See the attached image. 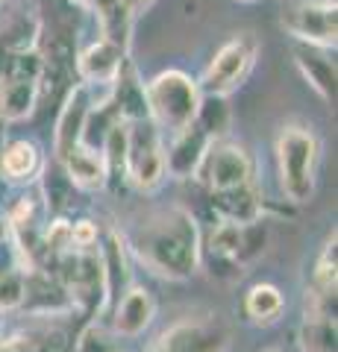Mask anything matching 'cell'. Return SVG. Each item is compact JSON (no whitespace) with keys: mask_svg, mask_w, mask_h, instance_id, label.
Instances as JSON below:
<instances>
[{"mask_svg":"<svg viewBox=\"0 0 338 352\" xmlns=\"http://www.w3.org/2000/svg\"><path fill=\"white\" fill-rule=\"evenodd\" d=\"M41 80H45V59L39 50L12 53L9 71L0 80V124H18L32 118L39 106Z\"/></svg>","mask_w":338,"mask_h":352,"instance_id":"cell-4","label":"cell"},{"mask_svg":"<svg viewBox=\"0 0 338 352\" xmlns=\"http://www.w3.org/2000/svg\"><path fill=\"white\" fill-rule=\"evenodd\" d=\"M92 106H94V88L83 82L68 88L56 115V126H53V159L56 162H62L74 147L83 144V129Z\"/></svg>","mask_w":338,"mask_h":352,"instance_id":"cell-10","label":"cell"},{"mask_svg":"<svg viewBox=\"0 0 338 352\" xmlns=\"http://www.w3.org/2000/svg\"><path fill=\"white\" fill-rule=\"evenodd\" d=\"M0 352H36V346H32L30 335H12L0 340Z\"/></svg>","mask_w":338,"mask_h":352,"instance_id":"cell-28","label":"cell"},{"mask_svg":"<svg viewBox=\"0 0 338 352\" xmlns=\"http://www.w3.org/2000/svg\"><path fill=\"white\" fill-rule=\"evenodd\" d=\"M103 162H106V170H109V179L112 173H124V156H127V120H118V124L109 126L103 144Z\"/></svg>","mask_w":338,"mask_h":352,"instance_id":"cell-25","label":"cell"},{"mask_svg":"<svg viewBox=\"0 0 338 352\" xmlns=\"http://www.w3.org/2000/svg\"><path fill=\"white\" fill-rule=\"evenodd\" d=\"M0 6H3V0H0Z\"/></svg>","mask_w":338,"mask_h":352,"instance_id":"cell-36","label":"cell"},{"mask_svg":"<svg viewBox=\"0 0 338 352\" xmlns=\"http://www.w3.org/2000/svg\"><path fill=\"white\" fill-rule=\"evenodd\" d=\"M74 3H80V6H85V9H94L97 15H103V12H109L112 6L121 3V0H74Z\"/></svg>","mask_w":338,"mask_h":352,"instance_id":"cell-29","label":"cell"},{"mask_svg":"<svg viewBox=\"0 0 338 352\" xmlns=\"http://www.w3.org/2000/svg\"><path fill=\"white\" fill-rule=\"evenodd\" d=\"M294 65H297L303 80L315 88V94H318L324 103L335 100V59H332V50L315 47V44H294Z\"/></svg>","mask_w":338,"mask_h":352,"instance_id":"cell-16","label":"cell"},{"mask_svg":"<svg viewBox=\"0 0 338 352\" xmlns=\"http://www.w3.org/2000/svg\"><path fill=\"white\" fill-rule=\"evenodd\" d=\"M277 170L279 188L286 200L303 206L315 197L318 188V164H321V138L312 126L286 124L277 135Z\"/></svg>","mask_w":338,"mask_h":352,"instance_id":"cell-2","label":"cell"},{"mask_svg":"<svg viewBox=\"0 0 338 352\" xmlns=\"http://www.w3.org/2000/svg\"><path fill=\"white\" fill-rule=\"evenodd\" d=\"M59 168L65 176H68L71 188H80V191H103L106 182H109L103 153L85 147V144L74 147L68 156L59 162Z\"/></svg>","mask_w":338,"mask_h":352,"instance_id":"cell-18","label":"cell"},{"mask_svg":"<svg viewBox=\"0 0 338 352\" xmlns=\"http://www.w3.org/2000/svg\"><path fill=\"white\" fill-rule=\"evenodd\" d=\"M268 352H279V349H268Z\"/></svg>","mask_w":338,"mask_h":352,"instance_id":"cell-35","label":"cell"},{"mask_svg":"<svg viewBox=\"0 0 338 352\" xmlns=\"http://www.w3.org/2000/svg\"><path fill=\"white\" fill-rule=\"evenodd\" d=\"M156 317V300L145 285H129L109 311V332L115 338H138Z\"/></svg>","mask_w":338,"mask_h":352,"instance_id":"cell-13","label":"cell"},{"mask_svg":"<svg viewBox=\"0 0 338 352\" xmlns=\"http://www.w3.org/2000/svg\"><path fill=\"white\" fill-rule=\"evenodd\" d=\"M9 59H12V53H6L3 47H0V80H3L6 71H9Z\"/></svg>","mask_w":338,"mask_h":352,"instance_id":"cell-31","label":"cell"},{"mask_svg":"<svg viewBox=\"0 0 338 352\" xmlns=\"http://www.w3.org/2000/svg\"><path fill=\"white\" fill-rule=\"evenodd\" d=\"M282 311H286V296H282V291L277 285L259 282L244 294V314H247L250 323L271 326V323L279 320Z\"/></svg>","mask_w":338,"mask_h":352,"instance_id":"cell-20","label":"cell"},{"mask_svg":"<svg viewBox=\"0 0 338 352\" xmlns=\"http://www.w3.org/2000/svg\"><path fill=\"white\" fill-rule=\"evenodd\" d=\"M154 3H156V0H121V6H124L133 18H136V15H141V12H147V9L154 6Z\"/></svg>","mask_w":338,"mask_h":352,"instance_id":"cell-30","label":"cell"},{"mask_svg":"<svg viewBox=\"0 0 338 352\" xmlns=\"http://www.w3.org/2000/svg\"><path fill=\"white\" fill-rule=\"evenodd\" d=\"M71 308L77 305H74L68 288L50 270L36 267L24 273V300H21L18 311H27L32 317H59Z\"/></svg>","mask_w":338,"mask_h":352,"instance_id":"cell-11","label":"cell"},{"mask_svg":"<svg viewBox=\"0 0 338 352\" xmlns=\"http://www.w3.org/2000/svg\"><path fill=\"white\" fill-rule=\"evenodd\" d=\"M127 59V53L121 47H115L112 41L106 38H97L92 41L89 47H83L77 53V62H74V68H77V76L83 85L89 88H109L112 80L121 71V65Z\"/></svg>","mask_w":338,"mask_h":352,"instance_id":"cell-14","label":"cell"},{"mask_svg":"<svg viewBox=\"0 0 338 352\" xmlns=\"http://www.w3.org/2000/svg\"><path fill=\"white\" fill-rule=\"evenodd\" d=\"M279 27L297 44L335 50L338 44V12L335 0H291L279 15Z\"/></svg>","mask_w":338,"mask_h":352,"instance_id":"cell-8","label":"cell"},{"mask_svg":"<svg viewBox=\"0 0 338 352\" xmlns=\"http://www.w3.org/2000/svg\"><path fill=\"white\" fill-rule=\"evenodd\" d=\"M71 235H74V247H80V250L101 244V229H97L94 220H77V223H71Z\"/></svg>","mask_w":338,"mask_h":352,"instance_id":"cell-27","label":"cell"},{"mask_svg":"<svg viewBox=\"0 0 338 352\" xmlns=\"http://www.w3.org/2000/svg\"><path fill=\"white\" fill-rule=\"evenodd\" d=\"M41 168H45V159H41V150L36 147V141L9 138L0 144V182L30 188L39 179Z\"/></svg>","mask_w":338,"mask_h":352,"instance_id":"cell-15","label":"cell"},{"mask_svg":"<svg viewBox=\"0 0 338 352\" xmlns=\"http://www.w3.org/2000/svg\"><path fill=\"white\" fill-rule=\"evenodd\" d=\"M127 250L159 279L182 282L200 267V229L191 212L168 206L127 232Z\"/></svg>","mask_w":338,"mask_h":352,"instance_id":"cell-1","label":"cell"},{"mask_svg":"<svg viewBox=\"0 0 338 352\" xmlns=\"http://www.w3.org/2000/svg\"><path fill=\"white\" fill-rule=\"evenodd\" d=\"M238 3H259V0H238Z\"/></svg>","mask_w":338,"mask_h":352,"instance_id":"cell-33","label":"cell"},{"mask_svg":"<svg viewBox=\"0 0 338 352\" xmlns=\"http://www.w3.org/2000/svg\"><path fill=\"white\" fill-rule=\"evenodd\" d=\"M194 179L209 194L242 188V185L256 182V164H253V156H250L238 141L218 138L209 144V150H206Z\"/></svg>","mask_w":338,"mask_h":352,"instance_id":"cell-7","label":"cell"},{"mask_svg":"<svg viewBox=\"0 0 338 352\" xmlns=\"http://www.w3.org/2000/svg\"><path fill=\"white\" fill-rule=\"evenodd\" d=\"M209 197H212V208L218 220H233V223H256V220H262L265 200H262V191L256 182L242 185V188H230V191H218Z\"/></svg>","mask_w":338,"mask_h":352,"instance_id":"cell-19","label":"cell"},{"mask_svg":"<svg viewBox=\"0 0 338 352\" xmlns=\"http://www.w3.org/2000/svg\"><path fill=\"white\" fill-rule=\"evenodd\" d=\"M233 332L218 317H185L168 326L147 352H226Z\"/></svg>","mask_w":338,"mask_h":352,"instance_id":"cell-9","label":"cell"},{"mask_svg":"<svg viewBox=\"0 0 338 352\" xmlns=\"http://www.w3.org/2000/svg\"><path fill=\"white\" fill-rule=\"evenodd\" d=\"M165 138L154 126V120H129L127 124V156H124V176L136 191H156L165 176V156H162Z\"/></svg>","mask_w":338,"mask_h":352,"instance_id":"cell-6","label":"cell"},{"mask_svg":"<svg viewBox=\"0 0 338 352\" xmlns=\"http://www.w3.org/2000/svg\"><path fill=\"white\" fill-rule=\"evenodd\" d=\"M338 332L335 317H315L303 314V323L297 329V346L300 352H338Z\"/></svg>","mask_w":338,"mask_h":352,"instance_id":"cell-21","label":"cell"},{"mask_svg":"<svg viewBox=\"0 0 338 352\" xmlns=\"http://www.w3.org/2000/svg\"><path fill=\"white\" fill-rule=\"evenodd\" d=\"M335 279H338V258H335V232H332L326 238L318 261H315V273H312L309 288L321 291V294H335Z\"/></svg>","mask_w":338,"mask_h":352,"instance_id":"cell-24","label":"cell"},{"mask_svg":"<svg viewBox=\"0 0 338 352\" xmlns=\"http://www.w3.org/2000/svg\"><path fill=\"white\" fill-rule=\"evenodd\" d=\"M9 3H24V0H9Z\"/></svg>","mask_w":338,"mask_h":352,"instance_id":"cell-34","label":"cell"},{"mask_svg":"<svg viewBox=\"0 0 338 352\" xmlns=\"http://www.w3.org/2000/svg\"><path fill=\"white\" fill-rule=\"evenodd\" d=\"M74 352H115V346L106 340V329L101 323H89L74 340Z\"/></svg>","mask_w":338,"mask_h":352,"instance_id":"cell-26","label":"cell"},{"mask_svg":"<svg viewBox=\"0 0 338 352\" xmlns=\"http://www.w3.org/2000/svg\"><path fill=\"white\" fill-rule=\"evenodd\" d=\"M39 32H41V27H39L36 18H27V15L9 18V21H3V27H0V47L6 53L36 50Z\"/></svg>","mask_w":338,"mask_h":352,"instance_id":"cell-23","label":"cell"},{"mask_svg":"<svg viewBox=\"0 0 338 352\" xmlns=\"http://www.w3.org/2000/svg\"><path fill=\"white\" fill-rule=\"evenodd\" d=\"M259 56V41L253 32H235L233 38H226L221 47L215 50V56L206 65L203 76L198 80L203 94H218V97H230L233 91H238L250 71L256 65Z\"/></svg>","mask_w":338,"mask_h":352,"instance_id":"cell-5","label":"cell"},{"mask_svg":"<svg viewBox=\"0 0 338 352\" xmlns=\"http://www.w3.org/2000/svg\"><path fill=\"white\" fill-rule=\"evenodd\" d=\"M0 340H3V338H0Z\"/></svg>","mask_w":338,"mask_h":352,"instance_id":"cell-37","label":"cell"},{"mask_svg":"<svg viewBox=\"0 0 338 352\" xmlns=\"http://www.w3.org/2000/svg\"><path fill=\"white\" fill-rule=\"evenodd\" d=\"M109 103L115 106V112L121 120H145L147 118V97H145V82L136 71V65L129 62V56L124 59L121 71L112 80V85L106 88Z\"/></svg>","mask_w":338,"mask_h":352,"instance_id":"cell-17","label":"cell"},{"mask_svg":"<svg viewBox=\"0 0 338 352\" xmlns=\"http://www.w3.org/2000/svg\"><path fill=\"white\" fill-rule=\"evenodd\" d=\"M194 124H198L212 141L230 135L233 112H230V106H226V97L203 94V97H200V109H198V118H194Z\"/></svg>","mask_w":338,"mask_h":352,"instance_id":"cell-22","label":"cell"},{"mask_svg":"<svg viewBox=\"0 0 338 352\" xmlns=\"http://www.w3.org/2000/svg\"><path fill=\"white\" fill-rule=\"evenodd\" d=\"M209 144H212V138L206 135L198 124H189L185 129L168 135L165 147H162L165 176H171V179H194V173H198Z\"/></svg>","mask_w":338,"mask_h":352,"instance_id":"cell-12","label":"cell"},{"mask_svg":"<svg viewBox=\"0 0 338 352\" xmlns=\"http://www.w3.org/2000/svg\"><path fill=\"white\" fill-rule=\"evenodd\" d=\"M145 97H147V118L162 132V138H168L173 132L194 124L203 91L191 74L180 68H168L159 71L150 82H145Z\"/></svg>","mask_w":338,"mask_h":352,"instance_id":"cell-3","label":"cell"},{"mask_svg":"<svg viewBox=\"0 0 338 352\" xmlns=\"http://www.w3.org/2000/svg\"><path fill=\"white\" fill-rule=\"evenodd\" d=\"M3 241H9V220L3 212H0V244H3Z\"/></svg>","mask_w":338,"mask_h":352,"instance_id":"cell-32","label":"cell"}]
</instances>
